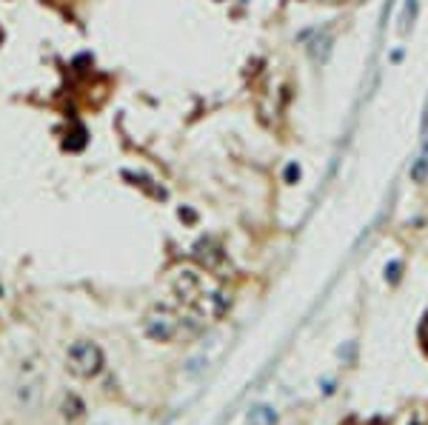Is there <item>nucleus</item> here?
I'll list each match as a JSON object with an SVG mask.
<instances>
[{
	"mask_svg": "<svg viewBox=\"0 0 428 425\" xmlns=\"http://www.w3.org/2000/svg\"><path fill=\"white\" fill-rule=\"evenodd\" d=\"M66 365H69V371L74 377H81V380H92L103 371V351H100V345H94L89 340H81V342H74L72 349L66 351Z\"/></svg>",
	"mask_w": 428,
	"mask_h": 425,
	"instance_id": "1",
	"label": "nucleus"
},
{
	"mask_svg": "<svg viewBox=\"0 0 428 425\" xmlns=\"http://www.w3.org/2000/svg\"><path fill=\"white\" fill-rule=\"evenodd\" d=\"M143 331H146V337L154 340V342H166V340H171V337H178V331H180V317L174 314L169 305H154L151 312L146 314V320H143Z\"/></svg>",
	"mask_w": 428,
	"mask_h": 425,
	"instance_id": "2",
	"label": "nucleus"
},
{
	"mask_svg": "<svg viewBox=\"0 0 428 425\" xmlns=\"http://www.w3.org/2000/svg\"><path fill=\"white\" fill-rule=\"evenodd\" d=\"M194 254H197V260L203 265H208V268H217L223 263V251L214 246L211 240H200L197 246H194Z\"/></svg>",
	"mask_w": 428,
	"mask_h": 425,
	"instance_id": "3",
	"label": "nucleus"
},
{
	"mask_svg": "<svg viewBox=\"0 0 428 425\" xmlns=\"http://www.w3.org/2000/svg\"><path fill=\"white\" fill-rule=\"evenodd\" d=\"M83 414H86L83 400L74 397V394H69V397L63 400V417H66L69 422H77V419H83Z\"/></svg>",
	"mask_w": 428,
	"mask_h": 425,
	"instance_id": "4",
	"label": "nucleus"
},
{
	"mask_svg": "<svg viewBox=\"0 0 428 425\" xmlns=\"http://www.w3.org/2000/svg\"><path fill=\"white\" fill-rule=\"evenodd\" d=\"M425 175H428V140H425V149H422V154L417 157V163L411 166V180H425Z\"/></svg>",
	"mask_w": 428,
	"mask_h": 425,
	"instance_id": "5",
	"label": "nucleus"
},
{
	"mask_svg": "<svg viewBox=\"0 0 428 425\" xmlns=\"http://www.w3.org/2000/svg\"><path fill=\"white\" fill-rule=\"evenodd\" d=\"M86 146V129L83 126H74V131H72V140H66V149H72V151H81Z\"/></svg>",
	"mask_w": 428,
	"mask_h": 425,
	"instance_id": "6",
	"label": "nucleus"
},
{
	"mask_svg": "<svg viewBox=\"0 0 428 425\" xmlns=\"http://www.w3.org/2000/svg\"><path fill=\"white\" fill-rule=\"evenodd\" d=\"M251 425H275V411L255 408V411H251Z\"/></svg>",
	"mask_w": 428,
	"mask_h": 425,
	"instance_id": "7",
	"label": "nucleus"
},
{
	"mask_svg": "<svg viewBox=\"0 0 428 425\" xmlns=\"http://www.w3.org/2000/svg\"><path fill=\"white\" fill-rule=\"evenodd\" d=\"M286 177H288V180H295V177H300V168H297V166H288V171H286Z\"/></svg>",
	"mask_w": 428,
	"mask_h": 425,
	"instance_id": "8",
	"label": "nucleus"
}]
</instances>
